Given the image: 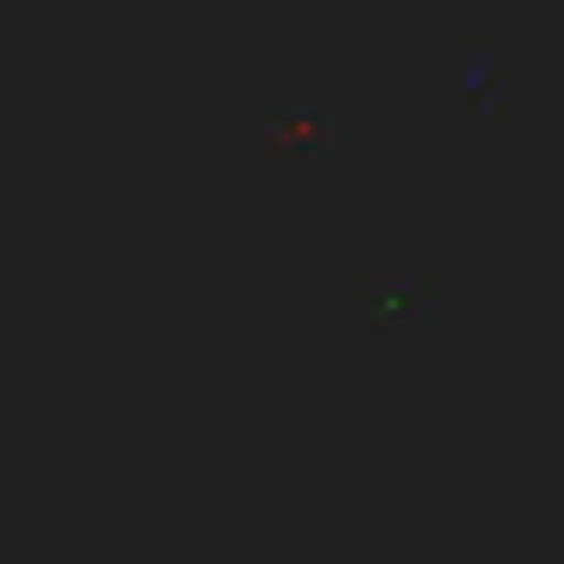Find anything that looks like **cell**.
I'll list each match as a JSON object with an SVG mask.
<instances>
[]
</instances>
